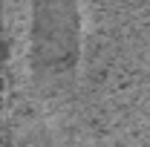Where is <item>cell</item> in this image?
Listing matches in <instances>:
<instances>
[{"label": "cell", "instance_id": "obj_1", "mask_svg": "<svg viewBox=\"0 0 150 147\" xmlns=\"http://www.w3.org/2000/svg\"><path fill=\"white\" fill-rule=\"evenodd\" d=\"M35 49L40 64L64 66L75 49V0H35Z\"/></svg>", "mask_w": 150, "mask_h": 147}]
</instances>
